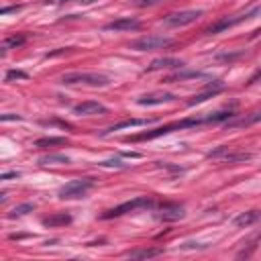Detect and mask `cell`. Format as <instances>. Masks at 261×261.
<instances>
[{"mask_svg":"<svg viewBox=\"0 0 261 261\" xmlns=\"http://www.w3.org/2000/svg\"><path fill=\"white\" fill-rule=\"evenodd\" d=\"M98 165H102V167H124V163H122L120 159H108V161H100Z\"/></svg>","mask_w":261,"mask_h":261,"instance_id":"27","label":"cell"},{"mask_svg":"<svg viewBox=\"0 0 261 261\" xmlns=\"http://www.w3.org/2000/svg\"><path fill=\"white\" fill-rule=\"evenodd\" d=\"M14 80H29V73L20 71V69H8L6 71V82H14Z\"/></svg>","mask_w":261,"mask_h":261,"instance_id":"25","label":"cell"},{"mask_svg":"<svg viewBox=\"0 0 261 261\" xmlns=\"http://www.w3.org/2000/svg\"><path fill=\"white\" fill-rule=\"evenodd\" d=\"M27 43V35H14V37H6L4 41H2V55L8 51V49H16V47H20V45H24Z\"/></svg>","mask_w":261,"mask_h":261,"instance_id":"19","label":"cell"},{"mask_svg":"<svg viewBox=\"0 0 261 261\" xmlns=\"http://www.w3.org/2000/svg\"><path fill=\"white\" fill-rule=\"evenodd\" d=\"M69 141L65 137H43V139H37L35 141V147L39 149H45V147H55V145H67Z\"/></svg>","mask_w":261,"mask_h":261,"instance_id":"20","label":"cell"},{"mask_svg":"<svg viewBox=\"0 0 261 261\" xmlns=\"http://www.w3.org/2000/svg\"><path fill=\"white\" fill-rule=\"evenodd\" d=\"M175 96L169 92H153V94H145L137 100V104L141 106H155V104H163V102H173Z\"/></svg>","mask_w":261,"mask_h":261,"instance_id":"9","label":"cell"},{"mask_svg":"<svg viewBox=\"0 0 261 261\" xmlns=\"http://www.w3.org/2000/svg\"><path fill=\"white\" fill-rule=\"evenodd\" d=\"M65 2H69V0H43V4H47V6H57V4H65Z\"/></svg>","mask_w":261,"mask_h":261,"instance_id":"32","label":"cell"},{"mask_svg":"<svg viewBox=\"0 0 261 261\" xmlns=\"http://www.w3.org/2000/svg\"><path fill=\"white\" fill-rule=\"evenodd\" d=\"M73 112L80 114V116H92V114H106V108H104L100 102L86 100V102H82V104H75V106H73Z\"/></svg>","mask_w":261,"mask_h":261,"instance_id":"10","label":"cell"},{"mask_svg":"<svg viewBox=\"0 0 261 261\" xmlns=\"http://www.w3.org/2000/svg\"><path fill=\"white\" fill-rule=\"evenodd\" d=\"M257 80H261V69H259V71H257V73L251 77V84H253V82H257Z\"/></svg>","mask_w":261,"mask_h":261,"instance_id":"33","label":"cell"},{"mask_svg":"<svg viewBox=\"0 0 261 261\" xmlns=\"http://www.w3.org/2000/svg\"><path fill=\"white\" fill-rule=\"evenodd\" d=\"M247 159H251V153H245V151H232V149L222 157V161H226V163H237V161H247Z\"/></svg>","mask_w":261,"mask_h":261,"instance_id":"23","label":"cell"},{"mask_svg":"<svg viewBox=\"0 0 261 261\" xmlns=\"http://www.w3.org/2000/svg\"><path fill=\"white\" fill-rule=\"evenodd\" d=\"M22 6H4L2 10H0V14H8V12H16V10H20Z\"/></svg>","mask_w":261,"mask_h":261,"instance_id":"31","label":"cell"},{"mask_svg":"<svg viewBox=\"0 0 261 261\" xmlns=\"http://www.w3.org/2000/svg\"><path fill=\"white\" fill-rule=\"evenodd\" d=\"M198 77H204V73H202V71H175L173 75L165 77L163 82H167V84H173V82H184V80H198Z\"/></svg>","mask_w":261,"mask_h":261,"instance_id":"18","label":"cell"},{"mask_svg":"<svg viewBox=\"0 0 261 261\" xmlns=\"http://www.w3.org/2000/svg\"><path fill=\"white\" fill-rule=\"evenodd\" d=\"M137 29H141V22L137 18H130V16L112 20L104 27V31H137Z\"/></svg>","mask_w":261,"mask_h":261,"instance_id":"12","label":"cell"},{"mask_svg":"<svg viewBox=\"0 0 261 261\" xmlns=\"http://www.w3.org/2000/svg\"><path fill=\"white\" fill-rule=\"evenodd\" d=\"M184 216H186V212L177 204H163L161 206V212H159V218L161 220H179Z\"/></svg>","mask_w":261,"mask_h":261,"instance_id":"13","label":"cell"},{"mask_svg":"<svg viewBox=\"0 0 261 261\" xmlns=\"http://www.w3.org/2000/svg\"><path fill=\"white\" fill-rule=\"evenodd\" d=\"M20 118H22V116H18V114H2V116H0L2 122H8V120H20Z\"/></svg>","mask_w":261,"mask_h":261,"instance_id":"29","label":"cell"},{"mask_svg":"<svg viewBox=\"0 0 261 261\" xmlns=\"http://www.w3.org/2000/svg\"><path fill=\"white\" fill-rule=\"evenodd\" d=\"M18 175H20L18 171H6V173L0 175V179H2V181H8V179H16Z\"/></svg>","mask_w":261,"mask_h":261,"instance_id":"28","label":"cell"},{"mask_svg":"<svg viewBox=\"0 0 261 261\" xmlns=\"http://www.w3.org/2000/svg\"><path fill=\"white\" fill-rule=\"evenodd\" d=\"M255 122H261V112H251V114H247L243 118H234V120L230 118V120H226L228 126H251Z\"/></svg>","mask_w":261,"mask_h":261,"instance_id":"17","label":"cell"},{"mask_svg":"<svg viewBox=\"0 0 261 261\" xmlns=\"http://www.w3.org/2000/svg\"><path fill=\"white\" fill-rule=\"evenodd\" d=\"M167 45H171V39L169 37L149 35V37H141L137 41H130L128 43V49H135V51H157V49H163Z\"/></svg>","mask_w":261,"mask_h":261,"instance_id":"6","label":"cell"},{"mask_svg":"<svg viewBox=\"0 0 261 261\" xmlns=\"http://www.w3.org/2000/svg\"><path fill=\"white\" fill-rule=\"evenodd\" d=\"M224 88V84L220 82V80H214V82H210L202 92H198V94H194L190 100H188V106H196V104H202V102H206L208 98H212V96H216L220 90Z\"/></svg>","mask_w":261,"mask_h":261,"instance_id":"8","label":"cell"},{"mask_svg":"<svg viewBox=\"0 0 261 261\" xmlns=\"http://www.w3.org/2000/svg\"><path fill=\"white\" fill-rule=\"evenodd\" d=\"M259 218H261V210H249V212H241L232 222H234V226H239V228H247V226L255 224Z\"/></svg>","mask_w":261,"mask_h":261,"instance_id":"14","label":"cell"},{"mask_svg":"<svg viewBox=\"0 0 261 261\" xmlns=\"http://www.w3.org/2000/svg\"><path fill=\"white\" fill-rule=\"evenodd\" d=\"M139 208H155V202H153L151 198H147V196H139V198H135V200L122 202V204H118V206L106 210L100 218H102V220L118 218V216H122V214H126V212H135V210H139Z\"/></svg>","mask_w":261,"mask_h":261,"instance_id":"3","label":"cell"},{"mask_svg":"<svg viewBox=\"0 0 261 261\" xmlns=\"http://www.w3.org/2000/svg\"><path fill=\"white\" fill-rule=\"evenodd\" d=\"M61 84L65 86H73V84H84V86H94V88H102L108 86L110 80L104 73H88V71H73V73H65L61 77Z\"/></svg>","mask_w":261,"mask_h":261,"instance_id":"4","label":"cell"},{"mask_svg":"<svg viewBox=\"0 0 261 261\" xmlns=\"http://www.w3.org/2000/svg\"><path fill=\"white\" fill-rule=\"evenodd\" d=\"M198 16H202V10H179V12H171L163 18V22L167 27H186L190 22H194Z\"/></svg>","mask_w":261,"mask_h":261,"instance_id":"7","label":"cell"},{"mask_svg":"<svg viewBox=\"0 0 261 261\" xmlns=\"http://www.w3.org/2000/svg\"><path fill=\"white\" fill-rule=\"evenodd\" d=\"M94 188V179L92 177H82V179H71L69 184H65L59 192L57 198L59 200H73V198H84L88 194V190Z\"/></svg>","mask_w":261,"mask_h":261,"instance_id":"5","label":"cell"},{"mask_svg":"<svg viewBox=\"0 0 261 261\" xmlns=\"http://www.w3.org/2000/svg\"><path fill=\"white\" fill-rule=\"evenodd\" d=\"M69 222H71V214H67V212H55V214L43 218V224L49 226V228H53V226H65Z\"/></svg>","mask_w":261,"mask_h":261,"instance_id":"16","label":"cell"},{"mask_svg":"<svg viewBox=\"0 0 261 261\" xmlns=\"http://www.w3.org/2000/svg\"><path fill=\"white\" fill-rule=\"evenodd\" d=\"M161 253H163V249H137V251H128L126 257H130V259H151V257H157Z\"/></svg>","mask_w":261,"mask_h":261,"instance_id":"21","label":"cell"},{"mask_svg":"<svg viewBox=\"0 0 261 261\" xmlns=\"http://www.w3.org/2000/svg\"><path fill=\"white\" fill-rule=\"evenodd\" d=\"M259 14H261V6H255V8H251V10H247V12H241V14L222 16L220 20H216L214 24H210V27L206 29V33H208V35H216V33H222V31H226V29H232V27H237V24L245 22V20H251V18L259 16Z\"/></svg>","mask_w":261,"mask_h":261,"instance_id":"2","label":"cell"},{"mask_svg":"<svg viewBox=\"0 0 261 261\" xmlns=\"http://www.w3.org/2000/svg\"><path fill=\"white\" fill-rule=\"evenodd\" d=\"M151 120L147 118H126V120H120V122H116V124H112V126H108L102 135H108V133H114V130H120V128H128V126H147Z\"/></svg>","mask_w":261,"mask_h":261,"instance_id":"15","label":"cell"},{"mask_svg":"<svg viewBox=\"0 0 261 261\" xmlns=\"http://www.w3.org/2000/svg\"><path fill=\"white\" fill-rule=\"evenodd\" d=\"M33 210H35V204H33V202H24V204L14 206V208L8 212V218H20V216H24V214H29V212H33Z\"/></svg>","mask_w":261,"mask_h":261,"instance_id":"22","label":"cell"},{"mask_svg":"<svg viewBox=\"0 0 261 261\" xmlns=\"http://www.w3.org/2000/svg\"><path fill=\"white\" fill-rule=\"evenodd\" d=\"M184 61L181 59H173V57H161L155 59L147 65V71H157V69H181Z\"/></svg>","mask_w":261,"mask_h":261,"instance_id":"11","label":"cell"},{"mask_svg":"<svg viewBox=\"0 0 261 261\" xmlns=\"http://www.w3.org/2000/svg\"><path fill=\"white\" fill-rule=\"evenodd\" d=\"M228 151H230V147H226V145H220L218 149H212V151H208V153H206V157H208V159H222V157H224Z\"/></svg>","mask_w":261,"mask_h":261,"instance_id":"24","label":"cell"},{"mask_svg":"<svg viewBox=\"0 0 261 261\" xmlns=\"http://www.w3.org/2000/svg\"><path fill=\"white\" fill-rule=\"evenodd\" d=\"M204 122H210V114L208 116H194V118H184V120H177V122H169V124H163L155 130H145V133H139V135H130L126 137L124 141L126 143H139V141H153L157 137H163V135H169L173 130H181V128H190V126H200Z\"/></svg>","mask_w":261,"mask_h":261,"instance_id":"1","label":"cell"},{"mask_svg":"<svg viewBox=\"0 0 261 261\" xmlns=\"http://www.w3.org/2000/svg\"><path fill=\"white\" fill-rule=\"evenodd\" d=\"M41 163H69V157H65V155H45V157H41Z\"/></svg>","mask_w":261,"mask_h":261,"instance_id":"26","label":"cell"},{"mask_svg":"<svg viewBox=\"0 0 261 261\" xmlns=\"http://www.w3.org/2000/svg\"><path fill=\"white\" fill-rule=\"evenodd\" d=\"M157 2H161V0H137L135 4H137V6H153V4H157Z\"/></svg>","mask_w":261,"mask_h":261,"instance_id":"30","label":"cell"}]
</instances>
